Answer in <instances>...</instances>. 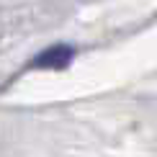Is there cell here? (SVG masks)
<instances>
[{
    "label": "cell",
    "instance_id": "6da1fadb",
    "mask_svg": "<svg viewBox=\"0 0 157 157\" xmlns=\"http://www.w3.org/2000/svg\"><path fill=\"white\" fill-rule=\"evenodd\" d=\"M72 59H75L72 47L54 44V47H47L44 52H39V57H34L29 62V67H34V70H64V67H70Z\"/></svg>",
    "mask_w": 157,
    "mask_h": 157
}]
</instances>
